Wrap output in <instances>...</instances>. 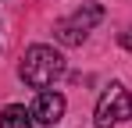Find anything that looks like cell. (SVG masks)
I'll return each instance as SVG.
<instances>
[{"label":"cell","mask_w":132,"mask_h":128,"mask_svg":"<svg viewBox=\"0 0 132 128\" xmlns=\"http://www.w3.org/2000/svg\"><path fill=\"white\" fill-rule=\"evenodd\" d=\"M18 75L25 78V85L46 89V85H54L61 75H64V57H61L54 46H29L25 57H22Z\"/></svg>","instance_id":"6da1fadb"},{"label":"cell","mask_w":132,"mask_h":128,"mask_svg":"<svg viewBox=\"0 0 132 128\" xmlns=\"http://www.w3.org/2000/svg\"><path fill=\"white\" fill-rule=\"evenodd\" d=\"M129 117H132V93L121 82H111L96 103V128H111L118 121H129Z\"/></svg>","instance_id":"7a4b0ae2"},{"label":"cell","mask_w":132,"mask_h":128,"mask_svg":"<svg viewBox=\"0 0 132 128\" xmlns=\"http://www.w3.org/2000/svg\"><path fill=\"white\" fill-rule=\"evenodd\" d=\"M64 96L61 93H39L36 96V103H32V117L39 121V125H54V121H61L64 117Z\"/></svg>","instance_id":"3957f363"},{"label":"cell","mask_w":132,"mask_h":128,"mask_svg":"<svg viewBox=\"0 0 132 128\" xmlns=\"http://www.w3.org/2000/svg\"><path fill=\"white\" fill-rule=\"evenodd\" d=\"M100 18H104V7H100V4H86L82 11H75V14H71L68 21H71V25H75V29L86 36V32H89V29H93V25H96Z\"/></svg>","instance_id":"277c9868"},{"label":"cell","mask_w":132,"mask_h":128,"mask_svg":"<svg viewBox=\"0 0 132 128\" xmlns=\"http://www.w3.org/2000/svg\"><path fill=\"white\" fill-rule=\"evenodd\" d=\"M0 128H32V110H25V107H18V103L4 107Z\"/></svg>","instance_id":"5b68a950"},{"label":"cell","mask_w":132,"mask_h":128,"mask_svg":"<svg viewBox=\"0 0 132 128\" xmlns=\"http://www.w3.org/2000/svg\"><path fill=\"white\" fill-rule=\"evenodd\" d=\"M54 36L64 43V46H79V43L86 39V36H82V32H79L71 21H57V25H54Z\"/></svg>","instance_id":"8992f818"},{"label":"cell","mask_w":132,"mask_h":128,"mask_svg":"<svg viewBox=\"0 0 132 128\" xmlns=\"http://www.w3.org/2000/svg\"><path fill=\"white\" fill-rule=\"evenodd\" d=\"M121 46H125V50H132V32H121Z\"/></svg>","instance_id":"52a82bcc"}]
</instances>
